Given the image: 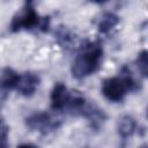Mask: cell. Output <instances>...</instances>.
<instances>
[{
    "instance_id": "1",
    "label": "cell",
    "mask_w": 148,
    "mask_h": 148,
    "mask_svg": "<svg viewBox=\"0 0 148 148\" xmlns=\"http://www.w3.org/2000/svg\"><path fill=\"white\" fill-rule=\"evenodd\" d=\"M103 54L104 50L98 40L86 42L82 46H80L72 64L71 72L73 77L82 80L96 73L102 66Z\"/></svg>"
},
{
    "instance_id": "2",
    "label": "cell",
    "mask_w": 148,
    "mask_h": 148,
    "mask_svg": "<svg viewBox=\"0 0 148 148\" xmlns=\"http://www.w3.org/2000/svg\"><path fill=\"white\" fill-rule=\"evenodd\" d=\"M140 89V83L134 79L131 69L127 66L121 67L119 76L109 77L102 83L103 96L112 103H119L128 92H136Z\"/></svg>"
},
{
    "instance_id": "3",
    "label": "cell",
    "mask_w": 148,
    "mask_h": 148,
    "mask_svg": "<svg viewBox=\"0 0 148 148\" xmlns=\"http://www.w3.org/2000/svg\"><path fill=\"white\" fill-rule=\"evenodd\" d=\"M50 16H40L34 3L28 1L23 7L13 16L9 24V30L12 32H18L22 30H40L47 31L50 28Z\"/></svg>"
},
{
    "instance_id": "4",
    "label": "cell",
    "mask_w": 148,
    "mask_h": 148,
    "mask_svg": "<svg viewBox=\"0 0 148 148\" xmlns=\"http://www.w3.org/2000/svg\"><path fill=\"white\" fill-rule=\"evenodd\" d=\"M61 125V119L54 117L50 112L40 111L34 112L25 118V126L34 132L40 134H49L58 130Z\"/></svg>"
},
{
    "instance_id": "5",
    "label": "cell",
    "mask_w": 148,
    "mask_h": 148,
    "mask_svg": "<svg viewBox=\"0 0 148 148\" xmlns=\"http://www.w3.org/2000/svg\"><path fill=\"white\" fill-rule=\"evenodd\" d=\"M81 117H84L88 120L90 128L94 131H99L106 120L105 112L97 105H95L94 103H89L88 101L81 112Z\"/></svg>"
},
{
    "instance_id": "6",
    "label": "cell",
    "mask_w": 148,
    "mask_h": 148,
    "mask_svg": "<svg viewBox=\"0 0 148 148\" xmlns=\"http://www.w3.org/2000/svg\"><path fill=\"white\" fill-rule=\"evenodd\" d=\"M40 84V77L32 72H27L20 75L16 90L24 97L32 96Z\"/></svg>"
},
{
    "instance_id": "7",
    "label": "cell",
    "mask_w": 148,
    "mask_h": 148,
    "mask_svg": "<svg viewBox=\"0 0 148 148\" xmlns=\"http://www.w3.org/2000/svg\"><path fill=\"white\" fill-rule=\"evenodd\" d=\"M71 97V92L62 82H57L51 90V108L54 111L65 110Z\"/></svg>"
},
{
    "instance_id": "8",
    "label": "cell",
    "mask_w": 148,
    "mask_h": 148,
    "mask_svg": "<svg viewBox=\"0 0 148 148\" xmlns=\"http://www.w3.org/2000/svg\"><path fill=\"white\" fill-rule=\"evenodd\" d=\"M20 74L10 67H5L0 71V94H7L16 89Z\"/></svg>"
},
{
    "instance_id": "9",
    "label": "cell",
    "mask_w": 148,
    "mask_h": 148,
    "mask_svg": "<svg viewBox=\"0 0 148 148\" xmlns=\"http://www.w3.org/2000/svg\"><path fill=\"white\" fill-rule=\"evenodd\" d=\"M56 35V39L58 42V44L66 51H69L74 47V45L76 44V36L75 34L68 29L67 27L64 25H59L54 32Z\"/></svg>"
},
{
    "instance_id": "10",
    "label": "cell",
    "mask_w": 148,
    "mask_h": 148,
    "mask_svg": "<svg viewBox=\"0 0 148 148\" xmlns=\"http://www.w3.org/2000/svg\"><path fill=\"white\" fill-rule=\"evenodd\" d=\"M136 126L138 125H136V120L134 119V117H132L130 114H125L121 118H119V120H118V124H117L118 135L123 140H126L135 133Z\"/></svg>"
},
{
    "instance_id": "11",
    "label": "cell",
    "mask_w": 148,
    "mask_h": 148,
    "mask_svg": "<svg viewBox=\"0 0 148 148\" xmlns=\"http://www.w3.org/2000/svg\"><path fill=\"white\" fill-rule=\"evenodd\" d=\"M119 23V16L113 12H105L101 16L97 28L101 34H109Z\"/></svg>"
},
{
    "instance_id": "12",
    "label": "cell",
    "mask_w": 148,
    "mask_h": 148,
    "mask_svg": "<svg viewBox=\"0 0 148 148\" xmlns=\"http://www.w3.org/2000/svg\"><path fill=\"white\" fill-rule=\"evenodd\" d=\"M136 66L140 74L146 77L147 76V68H148V53L146 50H142L136 58Z\"/></svg>"
},
{
    "instance_id": "13",
    "label": "cell",
    "mask_w": 148,
    "mask_h": 148,
    "mask_svg": "<svg viewBox=\"0 0 148 148\" xmlns=\"http://www.w3.org/2000/svg\"><path fill=\"white\" fill-rule=\"evenodd\" d=\"M8 127L5 125L0 128V148H8Z\"/></svg>"
},
{
    "instance_id": "14",
    "label": "cell",
    "mask_w": 148,
    "mask_h": 148,
    "mask_svg": "<svg viewBox=\"0 0 148 148\" xmlns=\"http://www.w3.org/2000/svg\"><path fill=\"white\" fill-rule=\"evenodd\" d=\"M16 148H38V147L36 145H34V143H21Z\"/></svg>"
},
{
    "instance_id": "15",
    "label": "cell",
    "mask_w": 148,
    "mask_h": 148,
    "mask_svg": "<svg viewBox=\"0 0 148 148\" xmlns=\"http://www.w3.org/2000/svg\"><path fill=\"white\" fill-rule=\"evenodd\" d=\"M5 125H3V118H2V114H1V112H0V128L1 127H3Z\"/></svg>"
},
{
    "instance_id": "16",
    "label": "cell",
    "mask_w": 148,
    "mask_h": 148,
    "mask_svg": "<svg viewBox=\"0 0 148 148\" xmlns=\"http://www.w3.org/2000/svg\"><path fill=\"white\" fill-rule=\"evenodd\" d=\"M140 148H147V146H146V145H143V146H141Z\"/></svg>"
},
{
    "instance_id": "17",
    "label": "cell",
    "mask_w": 148,
    "mask_h": 148,
    "mask_svg": "<svg viewBox=\"0 0 148 148\" xmlns=\"http://www.w3.org/2000/svg\"><path fill=\"white\" fill-rule=\"evenodd\" d=\"M119 148H125V147H119Z\"/></svg>"
},
{
    "instance_id": "18",
    "label": "cell",
    "mask_w": 148,
    "mask_h": 148,
    "mask_svg": "<svg viewBox=\"0 0 148 148\" xmlns=\"http://www.w3.org/2000/svg\"><path fill=\"white\" fill-rule=\"evenodd\" d=\"M84 148H90V147H84Z\"/></svg>"
}]
</instances>
